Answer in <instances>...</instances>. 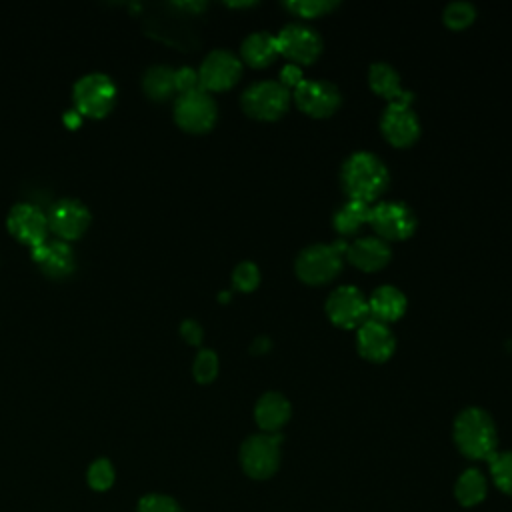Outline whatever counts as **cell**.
<instances>
[{
  "mask_svg": "<svg viewBox=\"0 0 512 512\" xmlns=\"http://www.w3.org/2000/svg\"><path fill=\"white\" fill-rule=\"evenodd\" d=\"M240 56H242V62H246L252 68H264L272 64L278 56L276 36L268 32H254L246 36L240 46Z\"/></svg>",
  "mask_w": 512,
  "mask_h": 512,
  "instance_id": "22",
  "label": "cell"
},
{
  "mask_svg": "<svg viewBox=\"0 0 512 512\" xmlns=\"http://www.w3.org/2000/svg\"><path fill=\"white\" fill-rule=\"evenodd\" d=\"M342 188L350 200L370 204L378 200L390 182L386 164L372 152H354L342 164Z\"/></svg>",
  "mask_w": 512,
  "mask_h": 512,
  "instance_id": "1",
  "label": "cell"
},
{
  "mask_svg": "<svg viewBox=\"0 0 512 512\" xmlns=\"http://www.w3.org/2000/svg\"><path fill=\"white\" fill-rule=\"evenodd\" d=\"M292 98L296 102V106L312 118H328L332 116L340 102V90L328 82V80H302L294 90H292Z\"/></svg>",
  "mask_w": 512,
  "mask_h": 512,
  "instance_id": "14",
  "label": "cell"
},
{
  "mask_svg": "<svg viewBox=\"0 0 512 512\" xmlns=\"http://www.w3.org/2000/svg\"><path fill=\"white\" fill-rule=\"evenodd\" d=\"M488 464H490V476L498 486V490L512 496V452L510 450L494 452L488 458Z\"/></svg>",
  "mask_w": 512,
  "mask_h": 512,
  "instance_id": "26",
  "label": "cell"
},
{
  "mask_svg": "<svg viewBox=\"0 0 512 512\" xmlns=\"http://www.w3.org/2000/svg\"><path fill=\"white\" fill-rule=\"evenodd\" d=\"M348 244L338 240L334 244H312L296 256V276L310 286L328 284L342 270V258L346 256Z\"/></svg>",
  "mask_w": 512,
  "mask_h": 512,
  "instance_id": "3",
  "label": "cell"
},
{
  "mask_svg": "<svg viewBox=\"0 0 512 512\" xmlns=\"http://www.w3.org/2000/svg\"><path fill=\"white\" fill-rule=\"evenodd\" d=\"M454 442L466 458L488 460L498 444L492 416L478 406L464 408L454 420Z\"/></svg>",
  "mask_w": 512,
  "mask_h": 512,
  "instance_id": "2",
  "label": "cell"
},
{
  "mask_svg": "<svg viewBox=\"0 0 512 512\" xmlns=\"http://www.w3.org/2000/svg\"><path fill=\"white\" fill-rule=\"evenodd\" d=\"M180 336H182L188 344L198 346V344L202 342V338H204V330H202V326H200L196 320L186 318V320L180 324Z\"/></svg>",
  "mask_w": 512,
  "mask_h": 512,
  "instance_id": "34",
  "label": "cell"
},
{
  "mask_svg": "<svg viewBox=\"0 0 512 512\" xmlns=\"http://www.w3.org/2000/svg\"><path fill=\"white\" fill-rule=\"evenodd\" d=\"M292 92L278 80H260L248 86L240 98L244 112L256 120H278L286 114Z\"/></svg>",
  "mask_w": 512,
  "mask_h": 512,
  "instance_id": "5",
  "label": "cell"
},
{
  "mask_svg": "<svg viewBox=\"0 0 512 512\" xmlns=\"http://www.w3.org/2000/svg\"><path fill=\"white\" fill-rule=\"evenodd\" d=\"M6 228L12 238L34 248L48 240V216L32 202H16L6 216Z\"/></svg>",
  "mask_w": 512,
  "mask_h": 512,
  "instance_id": "12",
  "label": "cell"
},
{
  "mask_svg": "<svg viewBox=\"0 0 512 512\" xmlns=\"http://www.w3.org/2000/svg\"><path fill=\"white\" fill-rule=\"evenodd\" d=\"M242 76V60L230 50H212L202 60L198 78L200 88L206 92H222L232 88Z\"/></svg>",
  "mask_w": 512,
  "mask_h": 512,
  "instance_id": "13",
  "label": "cell"
},
{
  "mask_svg": "<svg viewBox=\"0 0 512 512\" xmlns=\"http://www.w3.org/2000/svg\"><path fill=\"white\" fill-rule=\"evenodd\" d=\"M442 18L450 30H464L474 22L476 8L470 2H450L444 8Z\"/></svg>",
  "mask_w": 512,
  "mask_h": 512,
  "instance_id": "27",
  "label": "cell"
},
{
  "mask_svg": "<svg viewBox=\"0 0 512 512\" xmlns=\"http://www.w3.org/2000/svg\"><path fill=\"white\" fill-rule=\"evenodd\" d=\"M356 346L362 358L380 364L394 354L396 340L388 324L368 318L356 332Z\"/></svg>",
  "mask_w": 512,
  "mask_h": 512,
  "instance_id": "17",
  "label": "cell"
},
{
  "mask_svg": "<svg viewBox=\"0 0 512 512\" xmlns=\"http://www.w3.org/2000/svg\"><path fill=\"white\" fill-rule=\"evenodd\" d=\"M280 434H252L240 446L242 470L256 480L270 478L280 466Z\"/></svg>",
  "mask_w": 512,
  "mask_h": 512,
  "instance_id": "6",
  "label": "cell"
},
{
  "mask_svg": "<svg viewBox=\"0 0 512 512\" xmlns=\"http://www.w3.org/2000/svg\"><path fill=\"white\" fill-rule=\"evenodd\" d=\"M30 258L40 268V272L52 280L68 278L76 268V256L70 242L58 238H50L30 248Z\"/></svg>",
  "mask_w": 512,
  "mask_h": 512,
  "instance_id": "16",
  "label": "cell"
},
{
  "mask_svg": "<svg viewBox=\"0 0 512 512\" xmlns=\"http://www.w3.org/2000/svg\"><path fill=\"white\" fill-rule=\"evenodd\" d=\"M250 350H252L254 354H266V352L270 350V340H268V336H258V338L252 342Z\"/></svg>",
  "mask_w": 512,
  "mask_h": 512,
  "instance_id": "36",
  "label": "cell"
},
{
  "mask_svg": "<svg viewBox=\"0 0 512 512\" xmlns=\"http://www.w3.org/2000/svg\"><path fill=\"white\" fill-rule=\"evenodd\" d=\"M218 116V108L210 92L198 88L192 92L178 94L174 100V122L192 134L208 132Z\"/></svg>",
  "mask_w": 512,
  "mask_h": 512,
  "instance_id": "7",
  "label": "cell"
},
{
  "mask_svg": "<svg viewBox=\"0 0 512 512\" xmlns=\"http://www.w3.org/2000/svg\"><path fill=\"white\" fill-rule=\"evenodd\" d=\"M174 82H176V92H178V94L192 92V90H198V88H200L198 72L192 70V68H188V66H182V68L174 70Z\"/></svg>",
  "mask_w": 512,
  "mask_h": 512,
  "instance_id": "33",
  "label": "cell"
},
{
  "mask_svg": "<svg viewBox=\"0 0 512 512\" xmlns=\"http://www.w3.org/2000/svg\"><path fill=\"white\" fill-rule=\"evenodd\" d=\"M232 284L240 292H252L260 284V270L254 262H240L232 272Z\"/></svg>",
  "mask_w": 512,
  "mask_h": 512,
  "instance_id": "31",
  "label": "cell"
},
{
  "mask_svg": "<svg viewBox=\"0 0 512 512\" xmlns=\"http://www.w3.org/2000/svg\"><path fill=\"white\" fill-rule=\"evenodd\" d=\"M368 214H370V206L358 200H348L346 204H342L332 222L334 228L340 236H352L356 234L364 224H368Z\"/></svg>",
  "mask_w": 512,
  "mask_h": 512,
  "instance_id": "25",
  "label": "cell"
},
{
  "mask_svg": "<svg viewBox=\"0 0 512 512\" xmlns=\"http://www.w3.org/2000/svg\"><path fill=\"white\" fill-rule=\"evenodd\" d=\"M116 96V82L104 72H88L72 86L74 110L88 118H104L114 108Z\"/></svg>",
  "mask_w": 512,
  "mask_h": 512,
  "instance_id": "4",
  "label": "cell"
},
{
  "mask_svg": "<svg viewBox=\"0 0 512 512\" xmlns=\"http://www.w3.org/2000/svg\"><path fill=\"white\" fill-rule=\"evenodd\" d=\"M368 224L384 242L408 240L416 230V216L404 202H378L370 206Z\"/></svg>",
  "mask_w": 512,
  "mask_h": 512,
  "instance_id": "8",
  "label": "cell"
},
{
  "mask_svg": "<svg viewBox=\"0 0 512 512\" xmlns=\"http://www.w3.org/2000/svg\"><path fill=\"white\" fill-rule=\"evenodd\" d=\"M86 480L92 490L106 492L114 484V466L108 458H96L86 472Z\"/></svg>",
  "mask_w": 512,
  "mask_h": 512,
  "instance_id": "30",
  "label": "cell"
},
{
  "mask_svg": "<svg viewBox=\"0 0 512 512\" xmlns=\"http://www.w3.org/2000/svg\"><path fill=\"white\" fill-rule=\"evenodd\" d=\"M290 414V402L280 392L262 394L254 406V420L266 434H278V430L290 420Z\"/></svg>",
  "mask_w": 512,
  "mask_h": 512,
  "instance_id": "19",
  "label": "cell"
},
{
  "mask_svg": "<svg viewBox=\"0 0 512 512\" xmlns=\"http://www.w3.org/2000/svg\"><path fill=\"white\" fill-rule=\"evenodd\" d=\"M382 136L396 148L412 146L420 136V120L410 104L392 102L380 118Z\"/></svg>",
  "mask_w": 512,
  "mask_h": 512,
  "instance_id": "15",
  "label": "cell"
},
{
  "mask_svg": "<svg viewBox=\"0 0 512 512\" xmlns=\"http://www.w3.org/2000/svg\"><path fill=\"white\" fill-rule=\"evenodd\" d=\"M346 258L350 260L352 266L360 268L362 272H376V270H382L390 262L392 250H390V244L384 242L382 238L364 236V238H356L352 244H348Z\"/></svg>",
  "mask_w": 512,
  "mask_h": 512,
  "instance_id": "18",
  "label": "cell"
},
{
  "mask_svg": "<svg viewBox=\"0 0 512 512\" xmlns=\"http://www.w3.org/2000/svg\"><path fill=\"white\" fill-rule=\"evenodd\" d=\"M328 320L338 328H360L368 318V300L356 286H338L326 298Z\"/></svg>",
  "mask_w": 512,
  "mask_h": 512,
  "instance_id": "9",
  "label": "cell"
},
{
  "mask_svg": "<svg viewBox=\"0 0 512 512\" xmlns=\"http://www.w3.org/2000/svg\"><path fill=\"white\" fill-rule=\"evenodd\" d=\"M338 6L334 0H290L284 8L300 18H320Z\"/></svg>",
  "mask_w": 512,
  "mask_h": 512,
  "instance_id": "28",
  "label": "cell"
},
{
  "mask_svg": "<svg viewBox=\"0 0 512 512\" xmlns=\"http://www.w3.org/2000/svg\"><path fill=\"white\" fill-rule=\"evenodd\" d=\"M48 228L50 232L64 242L78 240L84 236L92 222L88 206L78 198H60L48 210Z\"/></svg>",
  "mask_w": 512,
  "mask_h": 512,
  "instance_id": "10",
  "label": "cell"
},
{
  "mask_svg": "<svg viewBox=\"0 0 512 512\" xmlns=\"http://www.w3.org/2000/svg\"><path fill=\"white\" fill-rule=\"evenodd\" d=\"M80 120H82V116H80L76 110H70V112L64 114V122H66L70 128H76V126L80 124Z\"/></svg>",
  "mask_w": 512,
  "mask_h": 512,
  "instance_id": "37",
  "label": "cell"
},
{
  "mask_svg": "<svg viewBox=\"0 0 512 512\" xmlns=\"http://www.w3.org/2000/svg\"><path fill=\"white\" fill-rule=\"evenodd\" d=\"M136 512H184L178 502L166 494H146L140 498Z\"/></svg>",
  "mask_w": 512,
  "mask_h": 512,
  "instance_id": "32",
  "label": "cell"
},
{
  "mask_svg": "<svg viewBox=\"0 0 512 512\" xmlns=\"http://www.w3.org/2000/svg\"><path fill=\"white\" fill-rule=\"evenodd\" d=\"M278 54L294 66H308L316 62L322 52V38L316 30L304 24H288L276 34Z\"/></svg>",
  "mask_w": 512,
  "mask_h": 512,
  "instance_id": "11",
  "label": "cell"
},
{
  "mask_svg": "<svg viewBox=\"0 0 512 512\" xmlns=\"http://www.w3.org/2000/svg\"><path fill=\"white\" fill-rule=\"evenodd\" d=\"M454 496L466 508L480 504L486 498V478H484V474L478 468L464 470L458 476L456 484H454Z\"/></svg>",
  "mask_w": 512,
  "mask_h": 512,
  "instance_id": "24",
  "label": "cell"
},
{
  "mask_svg": "<svg viewBox=\"0 0 512 512\" xmlns=\"http://www.w3.org/2000/svg\"><path fill=\"white\" fill-rule=\"evenodd\" d=\"M368 84H370L372 92L382 96L384 100H388V104H392V102L410 104L412 102V92L402 90L398 72L386 62H374L370 66Z\"/></svg>",
  "mask_w": 512,
  "mask_h": 512,
  "instance_id": "20",
  "label": "cell"
},
{
  "mask_svg": "<svg viewBox=\"0 0 512 512\" xmlns=\"http://www.w3.org/2000/svg\"><path fill=\"white\" fill-rule=\"evenodd\" d=\"M304 78H302V70H300V66H294V64H286L282 70H280V84L282 86H286L290 92L302 82Z\"/></svg>",
  "mask_w": 512,
  "mask_h": 512,
  "instance_id": "35",
  "label": "cell"
},
{
  "mask_svg": "<svg viewBox=\"0 0 512 512\" xmlns=\"http://www.w3.org/2000/svg\"><path fill=\"white\" fill-rule=\"evenodd\" d=\"M192 374L198 384H210L218 374V356L210 348H202L192 362Z\"/></svg>",
  "mask_w": 512,
  "mask_h": 512,
  "instance_id": "29",
  "label": "cell"
},
{
  "mask_svg": "<svg viewBox=\"0 0 512 512\" xmlns=\"http://www.w3.org/2000/svg\"><path fill=\"white\" fill-rule=\"evenodd\" d=\"M218 298H220V300H222V302H226V300H228V298H230V292H222V294H220V296H218Z\"/></svg>",
  "mask_w": 512,
  "mask_h": 512,
  "instance_id": "38",
  "label": "cell"
},
{
  "mask_svg": "<svg viewBox=\"0 0 512 512\" xmlns=\"http://www.w3.org/2000/svg\"><path fill=\"white\" fill-rule=\"evenodd\" d=\"M368 310L372 320H378L384 324L396 322L406 312V296L396 286H390V284L378 286L368 298Z\"/></svg>",
  "mask_w": 512,
  "mask_h": 512,
  "instance_id": "21",
  "label": "cell"
},
{
  "mask_svg": "<svg viewBox=\"0 0 512 512\" xmlns=\"http://www.w3.org/2000/svg\"><path fill=\"white\" fill-rule=\"evenodd\" d=\"M142 90L150 100L164 102L172 98L176 92V82H174V70L164 64H154L142 74Z\"/></svg>",
  "mask_w": 512,
  "mask_h": 512,
  "instance_id": "23",
  "label": "cell"
}]
</instances>
